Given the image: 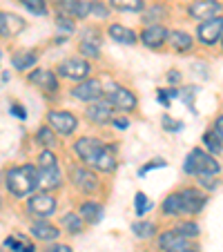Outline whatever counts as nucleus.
<instances>
[{"label":"nucleus","instance_id":"a878e982","mask_svg":"<svg viewBox=\"0 0 223 252\" xmlns=\"http://www.w3.org/2000/svg\"><path fill=\"white\" fill-rule=\"evenodd\" d=\"M63 225L67 228L69 234H81L83 232V217L81 214H74V212H67L63 214Z\"/></svg>","mask_w":223,"mask_h":252},{"label":"nucleus","instance_id":"58836bf2","mask_svg":"<svg viewBox=\"0 0 223 252\" xmlns=\"http://www.w3.org/2000/svg\"><path fill=\"white\" fill-rule=\"evenodd\" d=\"M78 49H81V54H83V56H90V58H98V56H100V47H96V45L85 43V40H81V45H78Z\"/></svg>","mask_w":223,"mask_h":252},{"label":"nucleus","instance_id":"ea45409f","mask_svg":"<svg viewBox=\"0 0 223 252\" xmlns=\"http://www.w3.org/2000/svg\"><path fill=\"white\" fill-rule=\"evenodd\" d=\"M134 203H136V214H138V217H143V214L150 210V201H147V194H143V192H138V194H136Z\"/></svg>","mask_w":223,"mask_h":252},{"label":"nucleus","instance_id":"423d86ee","mask_svg":"<svg viewBox=\"0 0 223 252\" xmlns=\"http://www.w3.org/2000/svg\"><path fill=\"white\" fill-rule=\"evenodd\" d=\"M105 150V145L98 138H78L74 143V152L81 157V161H85L87 165H94V161L98 158V154Z\"/></svg>","mask_w":223,"mask_h":252},{"label":"nucleus","instance_id":"ddd939ff","mask_svg":"<svg viewBox=\"0 0 223 252\" xmlns=\"http://www.w3.org/2000/svg\"><path fill=\"white\" fill-rule=\"evenodd\" d=\"M23 29H25V20L20 16L9 14V11H0V36L11 38Z\"/></svg>","mask_w":223,"mask_h":252},{"label":"nucleus","instance_id":"f03ea898","mask_svg":"<svg viewBox=\"0 0 223 252\" xmlns=\"http://www.w3.org/2000/svg\"><path fill=\"white\" fill-rule=\"evenodd\" d=\"M183 170L188 172V174H194V176L219 174V172H221V165H219V161L214 158V154H208L205 150L194 148L190 154H188V158H185Z\"/></svg>","mask_w":223,"mask_h":252},{"label":"nucleus","instance_id":"f704fd0d","mask_svg":"<svg viewBox=\"0 0 223 252\" xmlns=\"http://www.w3.org/2000/svg\"><path fill=\"white\" fill-rule=\"evenodd\" d=\"M56 27L61 29V32H65V33H74L76 25H74L71 16H67V14H58V18H56Z\"/></svg>","mask_w":223,"mask_h":252},{"label":"nucleus","instance_id":"dca6fc26","mask_svg":"<svg viewBox=\"0 0 223 252\" xmlns=\"http://www.w3.org/2000/svg\"><path fill=\"white\" fill-rule=\"evenodd\" d=\"M112 110H114V105H112V100H96V103H92L90 107H87V119L94 121V123H107V121H112Z\"/></svg>","mask_w":223,"mask_h":252},{"label":"nucleus","instance_id":"6ab92c4d","mask_svg":"<svg viewBox=\"0 0 223 252\" xmlns=\"http://www.w3.org/2000/svg\"><path fill=\"white\" fill-rule=\"evenodd\" d=\"M29 83H33V85H38L40 90L45 92H56L58 90V78L54 71L49 69H36L29 74Z\"/></svg>","mask_w":223,"mask_h":252},{"label":"nucleus","instance_id":"412c9836","mask_svg":"<svg viewBox=\"0 0 223 252\" xmlns=\"http://www.w3.org/2000/svg\"><path fill=\"white\" fill-rule=\"evenodd\" d=\"M29 232H32V237L40 239V241H56L58 239V228L52 223H47V221H38V223H33L32 228H29Z\"/></svg>","mask_w":223,"mask_h":252},{"label":"nucleus","instance_id":"7ed1b4c3","mask_svg":"<svg viewBox=\"0 0 223 252\" xmlns=\"http://www.w3.org/2000/svg\"><path fill=\"white\" fill-rule=\"evenodd\" d=\"M223 36V16H214V18L201 20L196 27V38L203 45H217Z\"/></svg>","mask_w":223,"mask_h":252},{"label":"nucleus","instance_id":"72a5a7b5","mask_svg":"<svg viewBox=\"0 0 223 252\" xmlns=\"http://www.w3.org/2000/svg\"><path fill=\"white\" fill-rule=\"evenodd\" d=\"M196 92H199V87H192V85H190V87H183V90H179V98L185 100V105H188L192 112H194V107H192V105H194Z\"/></svg>","mask_w":223,"mask_h":252},{"label":"nucleus","instance_id":"473e14b6","mask_svg":"<svg viewBox=\"0 0 223 252\" xmlns=\"http://www.w3.org/2000/svg\"><path fill=\"white\" fill-rule=\"evenodd\" d=\"M23 7H27L36 16H47V2L45 0H18Z\"/></svg>","mask_w":223,"mask_h":252},{"label":"nucleus","instance_id":"de8ad7c7","mask_svg":"<svg viewBox=\"0 0 223 252\" xmlns=\"http://www.w3.org/2000/svg\"><path fill=\"white\" fill-rule=\"evenodd\" d=\"M157 98H159V103L163 105V107H170V92L167 90H159V94H157Z\"/></svg>","mask_w":223,"mask_h":252},{"label":"nucleus","instance_id":"9b49d317","mask_svg":"<svg viewBox=\"0 0 223 252\" xmlns=\"http://www.w3.org/2000/svg\"><path fill=\"white\" fill-rule=\"evenodd\" d=\"M221 11V2L219 0H194L190 7H188V14L194 20H208L219 16Z\"/></svg>","mask_w":223,"mask_h":252},{"label":"nucleus","instance_id":"c756f323","mask_svg":"<svg viewBox=\"0 0 223 252\" xmlns=\"http://www.w3.org/2000/svg\"><path fill=\"white\" fill-rule=\"evenodd\" d=\"M109 5L119 11H141L143 0H109Z\"/></svg>","mask_w":223,"mask_h":252},{"label":"nucleus","instance_id":"aec40b11","mask_svg":"<svg viewBox=\"0 0 223 252\" xmlns=\"http://www.w3.org/2000/svg\"><path fill=\"white\" fill-rule=\"evenodd\" d=\"M107 36L112 40H116V43H121V45H134L138 40L136 33H134L129 27H123V25H109Z\"/></svg>","mask_w":223,"mask_h":252},{"label":"nucleus","instance_id":"603ef678","mask_svg":"<svg viewBox=\"0 0 223 252\" xmlns=\"http://www.w3.org/2000/svg\"><path fill=\"white\" fill-rule=\"evenodd\" d=\"M11 114L18 116V119H25V116H27V114H25V110L20 107V105H11Z\"/></svg>","mask_w":223,"mask_h":252},{"label":"nucleus","instance_id":"5fc2aeb1","mask_svg":"<svg viewBox=\"0 0 223 252\" xmlns=\"http://www.w3.org/2000/svg\"><path fill=\"white\" fill-rule=\"evenodd\" d=\"M0 63H2V52H0Z\"/></svg>","mask_w":223,"mask_h":252},{"label":"nucleus","instance_id":"f8f14e48","mask_svg":"<svg viewBox=\"0 0 223 252\" xmlns=\"http://www.w3.org/2000/svg\"><path fill=\"white\" fill-rule=\"evenodd\" d=\"M138 38H141V43L145 45V47L157 49L170 38V32H167L163 25H150V27L143 29V33L138 36Z\"/></svg>","mask_w":223,"mask_h":252},{"label":"nucleus","instance_id":"864d4df0","mask_svg":"<svg viewBox=\"0 0 223 252\" xmlns=\"http://www.w3.org/2000/svg\"><path fill=\"white\" fill-rule=\"evenodd\" d=\"M179 252H196V250H194V248H190V246H185V248H181Z\"/></svg>","mask_w":223,"mask_h":252},{"label":"nucleus","instance_id":"bb28decb","mask_svg":"<svg viewBox=\"0 0 223 252\" xmlns=\"http://www.w3.org/2000/svg\"><path fill=\"white\" fill-rule=\"evenodd\" d=\"M5 246L11 248L14 252H36L33 243H29L27 239L23 237V234H18V237H7L5 239Z\"/></svg>","mask_w":223,"mask_h":252},{"label":"nucleus","instance_id":"0eeeda50","mask_svg":"<svg viewBox=\"0 0 223 252\" xmlns=\"http://www.w3.org/2000/svg\"><path fill=\"white\" fill-rule=\"evenodd\" d=\"M47 125H52L54 132L63 134V136H69L78 127V119L74 114H69V112H49Z\"/></svg>","mask_w":223,"mask_h":252},{"label":"nucleus","instance_id":"2f4dec72","mask_svg":"<svg viewBox=\"0 0 223 252\" xmlns=\"http://www.w3.org/2000/svg\"><path fill=\"white\" fill-rule=\"evenodd\" d=\"M36 141L40 143V145H45V148H52L54 143H56V136H54V129L49 127V125H43V127L36 132Z\"/></svg>","mask_w":223,"mask_h":252},{"label":"nucleus","instance_id":"4c0bfd02","mask_svg":"<svg viewBox=\"0 0 223 252\" xmlns=\"http://www.w3.org/2000/svg\"><path fill=\"white\" fill-rule=\"evenodd\" d=\"M161 125L165 132H181V129H183V123H181V121L172 119V116H167V114L161 119Z\"/></svg>","mask_w":223,"mask_h":252},{"label":"nucleus","instance_id":"20e7f679","mask_svg":"<svg viewBox=\"0 0 223 252\" xmlns=\"http://www.w3.org/2000/svg\"><path fill=\"white\" fill-rule=\"evenodd\" d=\"M90 63L83 61V58H67L58 65V74L65 78H71V81H85L90 76Z\"/></svg>","mask_w":223,"mask_h":252},{"label":"nucleus","instance_id":"1a4fd4ad","mask_svg":"<svg viewBox=\"0 0 223 252\" xmlns=\"http://www.w3.org/2000/svg\"><path fill=\"white\" fill-rule=\"evenodd\" d=\"M69 181L78 188L81 192H94L98 188V181H96V176L92 174L90 170L85 167H78V165H69Z\"/></svg>","mask_w":223,"mask_h":252},{"label":"nucleus","instance_id":"37998d69","mask_svg":"<svg viewBox=\"0 0 223 252\" xmlns=\"http://www.w3.org/2000/svg\"><path fill=\"white\" fill-rule=\"evenodd\" d=\"M83 40L90 45H96V47H100V38H98V32L96 29H85V33H83Z\"/></svg>","mask_w":223,"mask_h":252},{"label":"nucleus","instance_id":"6e6d98bb","mask_svg":"<svg viewBox=\"0 0 223 252\" xmlns=\"http://www.w3.org/2000/svg\"><path fill=\"white\" fill-rule=\"evenodd\" d=\"M221 45H223V36H221Z\"/></svg>","mask_w":223,"mask_h":252},{"label":"nucleus","instance_id":"39448f33","mask_svg":"<svg viewBox=\"0 0 223 252\" xmlns=\"http://www.w3.org/2000/svg\"><path fill=\"white\" fill-rule=\"evenodd\" d=\"M29 212L36 214V217H52L56 212V199H54L49 192H36L33 196H29V203H27Z\"/></svg>","mask_w":223,"mask_h":252},{"label":"nucleus","instance_id":"7c9ffc66","mask_svg":"<svg viewBox=\"0 0 223 252\" xmlns=\"http://www.w3.org/2000/svg\"><path fill=\"white\" fill-rule=\"evenodd\" d=\"M132 232L136 234L138 239H150L154 232H157V225L150 223V221H138V223L132 225Z\"/></svg>","mask_w":223,"mask_h":252},{"label":"nucleus","instance_id":"49530a36","mask_svg":"<svg viewBox=\"0 0 223 252\" xmlns=\"http://www.w3.org/2000/svg\"><path fill=\"white\" fill-rule=\"evenodd\" d=\"M43 252H71V248L65 246V243H52V246H47Z\"/></svg>","mask_w":223,"mask_h":252},{"label":"nucleus","instance_id":"cd10ccee","mask_svg":"<svg viewBox=\"0 0 223 252\" xmlns=\"http://www.w3.org/2000/svg\"><path fill=\"white\" fill-rule=\"evenodd\" d=\"M203 143H205V148L210 150L212 154H221L223 150V138L217 134V129H208V132L203 134Z\"/></svg>","mask_w":223,"mask_h":252},{"label":"nucleus","instance_id":"f257e3e1","mask_svg":"<svg viewBox=\"0 0 223 252\" xmlns=\"http://www.w3.org/2000/svg\"><path fill=\"white\" fill-rule=\"evenodd\" d=\"M5 183H7V190L14 196H18V199L20 196H27L38 188V170H36V165L14 167V170L7 172Z\"/></svg>","mask_w":223,"mask_h":252},{"label":"nucleus","instance_id":"c9c22d12","mask_svg":"<svg viewBox=\"0 0 223 252\" xmlns=\"http://www.w3.org/2000/svg\"><path fill=\"white\" fill-rule=\"evenodd\" d=\"M179 230L181 234H183L185 239H194V237H199V225L196 223H192V221H185V223H179Z\"/></svg>","mask_w":223,"mask_h":252},{"label":"nucleus","instance_id":"9d476101","mask_svg":"<svg viewBox=\"0 0 223 252\" xmlns=\"http://www.w3.org/2000/svg\"><path fill=\"white\" fill-rule=\"evenodd\" d=\"M181 199H183V214H196L208 203L205 192L196 190V188H185V190H181Z\"/></svg>","mask_w":223,"mask_h":252},{"label":"nucleus","instance_id":"3c124183","mask_svg":"<svg viewBox=\"0 0 223 252\" xmlns=\"http://www.w3.org/2000/svg\"><path fill=\"white\" fill-rule=\"evenodd\" d=\"M214 129H217V134L223 138V114L217 116V121H214Z\"/></svg>","mask_w":223,"mask_h":252},{"label":"nucleus","instance_id":"79ce46f5","mask_svg":"<svg viewBox=\"0 0 223 252\" xmlns=\"http://www.w3.org/2000/svg\"><path fill=\"white\" fill-rule=\"evenodd\" d=\"M217 174H201L199 176V183L205 188V190H217L219 188V179H214Z\"/></svg>","mask_w":223,"mask_h":252},{"label":"nucleus","instance_id":"b1692460","mask_svg":"<svg viewBox=\"0 0 223 252\" xmlns=\"http://www.w3.org/2000/svg\"><path fill=\"white\" fill-rule=\"evenodd\" d=\"M36 61H38V54L36 52H20L11 58V65H14L18 71H25V69L36 65Z\"/></svg>","mask_w":223,"mask_h":252},{"label":"nucleus","instance_id":"a18cd8bd","mask_svg":"<svg viewBox=\"0 0 223 252\" xmlns=\"http://www.w3.org/2000/svg\"><path fill=\"white\" fill-rule=\"evenodd\" d=\"M163 14H165V9H163V7H154L152 11H147V14L143 16V20H145V23H157L159 16H163Z\"/></svg>","mask_w":223,"mask_h":252},{"label":"nucleus","instance_id":"f3484780","mask_svg":"<svg viewBox=\"0 0 223 252\" xmlns=\"http://www.w3.org/2000/svg\"><path fill=\"white\" fill-rule=\"evenodd\" d=\"M109 100H112V105H114L116 110H123V112L136 110V96L129 90H125V87H116L112 92V96H109Z\"/></svg>","mask_w":223,"mask_h":252},{"label":"nucleus","instance_id":"c03bdc74","mask_svg":"<svg viewBox=\"0 0 223 252\" xmlns=\"http://www.w3.org/2000/svg\"><path fill=\"white\" fill-rule=\"evenodd\" d=\"M157 167H165V161H163V158H154L152 163H147V165H143L141 170H138V176H145L150 170H157Z\"/></svg>","mask_w":223,"mask_h":252},{"label":"nucleus","instance_id":"8fccbe9b","mask_svg":"<svg viewBox=\"0 0 223 252\" xmlns=\"http://www.w3.org/2000/svg\"><path fill=\"white\" fill-rule=\"evenodd\" d=\"M167 81H170L172 85H176V83H181V74L176 69H170V74H167Z\"/></svg>","mask_w":223,"mask_h":252},{"label":"nucleus","instance_id":"c85d7f7f","mask_svg":"<svg viewBox=\"0 0 223 252\" xmlns=\"http://www.w3.org/2000/svg\"><path fill=\"white\" fill-rule=\"evenodd\" d=\"M94 167L100 170V172H114L116 170V158L112 157L107 150H103V152L98 154V158L94 161Z\"/></svg>","mask_w":223,"mask_h":252},{"label":"nucleus","instance_id":"4be33fe9","mask_svg":"<svg viewBox=\"0 0 223 252\" xmlns=\"http://www.w3.org/2000/svg\"><path fill=\"white\" fill-rule=\"evenodd\" d=\"M81 217H83V221H87L92 225L100 223V219H103V205L96 203V201H85L81 205Z\"/></svg>","mask_w":223,"mask_h":252},{"label":"nucleus","instance_id":"09e8293b","mask_svg":"<svg viewBox=\"0 0 223 252\" xmlns=\"http://www.w3.org/2000/svg\"><path fill=\"white\" fill-rule=\"evenodd\" d=\"M112 123H114L116 129H127L129 127V121L127 119H112Z\"/></svg>","mask_w":223,"mask_h":252},{"label":"nucleus","instance_id":"5701e85b","mask_svg":"<svg viewBox=\"0 0 223 252\" xmlns=\"http://www.w3.org/2000/svg\"><path fill=\"white\" fill-rule=\"evenodd\" d=\"M161 210L165 217H179V214H183V199H181V192H172L170 196H165V201L161 203Z\"/></svg>","mask_w":223,"mask_h":252},{"label":"nucleus","instance_id":"e433bc0d","mask_svg":"<svg viewBox=\"0 0 223 252\" xmlns=\"http://www.w3.org/2000/svg\"><path fill=\"white\" fill-rule=\"evenodd\" d=\"M90 14H94L96 18H107L109 9H107V5L100 2V0H90Z\"/></svg>","mask_w":223,"mask_h":252},{"label":"nucleus","instance_id":"4468645a","mask_svg":"<svg viewBox=\"0 0 223 252\" xmlns=\"http://www.w3.org/2000/svg\"><path fill=\"white\" fill-rule=\"evenodd\" d=\"M63 183V176L58 172V167H38V190L49 192V190H56L58 186Z\"/></svg>","mask_w":223,"mask_h":252},{"label":"nucleus","instance_id":"a19ab883","mask_svg":"<svg viewBox=\"0 0 223 252\" xmlns=\"http://www.w3.org/2000/svg\"><path fill=\"white\" fill-rule=\"evenodd\" d=\"M54 165H56V154L49 152V150L40 152V157H38V167H54Z\"/></svg>","mask_w":223,"mask_h":252},{"label":"nucleus","instance_id":"2eb2a0df","mask_svg":"<svg viewBox=\"0 0 223 252\" xmlns=\"http://www.w3.org/2000/svg\"><path fill=\"white\" fill-rule=\"evenodd\" d=\"M58 11L71 16V18H87L90 2L87 0H58Z\"/></svg>","mask_w":223,"mask_h":252},{"label":"nucleus","instance_id":"393cba45","mask_svg":"<svg viewBox=\"0 0 223 252\" xmlns=\"http://www.w3.org/2000/svg\"><path fill=\"white\" fill-rule=\"evenodd\" d=\"M170 43L179 54L188 52V49H192V36L190 33H185V32H172L170 33Z\"/></svg>","mask_w":223,"mask_h":252},{"label":"nucleus","instance_id":"a211bd4d","mask_svg":"<svg viewBox=\"0 0 223 252\" xmlns=\"http://www.w3.org/2000/svg\"><path fill=\"white\" fill-rule=\"evenodd\" d=\"M159 246H161V250L179 252L181 248L188 246V239L174 228V230H167V232H161V237H159Z\"/></svg>","mask_w":223,"mask_h":252},{"label":"nucleus","instance_id":"6e6552de","mask_svg":"<svg viewBox=\"0 0 223 252\" xmlns=\"http://www.w3.org/2000/svg\"><path fill=\"white\" fill-rule=\"evenodd\" d=\"M71 96L78 100H85V103H96L103 96V85L96 78H85L71 90Z\"/></svg>","mask_w":223,"mask_h":252}]
</instances>
